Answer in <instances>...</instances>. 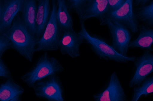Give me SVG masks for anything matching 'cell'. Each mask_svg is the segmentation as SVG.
<instances>
[{"mask_svg":"<svg viewBox=\"0 0 153 101\" xmlns=\"http://www.w3.org/2000/svg\"><path fill=\"white\" fill-rule=\"evenodd\" d=\"M4 34L11 41L12 48L29 61H32L37 41L28 32L20 12Z\"/></svg>","mask_w":153,"mask_h":101,"instance_id":"cell-1","label":"cell"},{"mask_svg":"<svg viewBox=\"0 0 153 101\" xmlns=\"http://www.w3.org/2000/svg\"><path fill=\"white\" fill-rule=\"evenodd\" d=\"M63 66L56 58L45 52L36 60L31 69L21 76V79L29 88L36 81L50 74H57L64 70Z\"/></svg>","mask_w":153,"mask_h":101,"instance_id":"cell-2","label":"cell"},{"mask_svg":"<svg viewBox=\"0 0 153 101\" xmlns=\"http://www.w3.org/2000/svg\"><path fill=\"white\" fill-rule=\"evenodd\" d=\"M80 22L81 29L79 33L84 36L85 41L100 59L106 61L113 60L121 63L134 61L136 57L124 56L120 55L102 39L95 35H91L87 30L84 22L82 21H80Z\"/></svg>","mask_w":153,"mask_h":101,"instance_id":"cell-3","label":"cell"},{"mask_svg":"<svg viewBox=\"0 0 153 101\" xmlns=\"http://www.w3.org/2000/svg\"><path fill=\"white\" fill-rule=\"evenodd\" d=\"M52 4L49 20L41 38L37 41L35 52L54 51L59 49V42L63 32L56 21V0H52Z\"/></svg>","mask_w":153,"mask_h":101,"instance_id":"cell-4","label":"cell"},{"mask_svg":"<svg viewBox=\"0 0 153 101\" xmlns=\"http://www.w3.org/2000/svg\"><path fill=\"white\" fill-rule=\"evenodd\" d=\"M36 96L48 101H64V88L57 74H50L37 80L32 88Z\"/></svg>","mask_w":153,"mask_h":101,"instance_id":"cell-5","label":"cell"},{"mask_svg":"<svg viewBox=\"0 0 153 101\" xmlns=\"http://www.w3.org/2000/svg\"><path fill=\"white\" fill-rule=\"evenodd\" d=\"M133 0H127L117 10L109 13L100 24L105 26L108 21H116L126 27L132 32H137L139 25L133 10Z\"/></svg>","mask_w":153,"mask_h":101,"instance_id":"cell-6","label":"cell"},{"mask_svg":"<svg viewBox=\"0 0 153 101\" xmlns=\"http://www.w3.org/2000/svg\"><path fill=\"white\" fill-rule=\"evenodd\" d=\"M110 30L112 38L111 46L118 53L127 56L128 45L131 35L129 30L116 21H109L106 24Z\"/></svg>","mask_w":153,"mask_h":101,"instance_id":"cell-7","label":"cell"},{"mask_svg":"<svg viewBox=\"0 0 153 101\" xmlns=\"http://www.w3.org/2000/svg\"><path fill=\"white\" fill-rule=\"evenodd\" d=\"M85 41L84 36L74 30L63 32L59 43V48L63 55L72 58L80 56V46Z\"/></svg>","mask_w":153,"mask_h":101,"instance_id":"cell-8","label":"cell"},{"mask_svg":"<svg viewBox=\"0 0 153 101\" xmlns=\"http://www.w3.org/2000/svg\"><path fill=\"white\" fill-rule=\"evenodd\" d=\"M134 62L136 70L129 83L130 88L136 85L140 86L146 77L153 71V55L148 50L141 56L136 57Z\"/></svg>","mask_w":153,"mask_h":101,"instance_id":"cell-9","label":"cell"},{"mask_svg":"<svg viewBox=\"0 0 153 101\" xmlns=\"http://www.w3.org/2000/svg\"><path fill=\"white\" fill-rule=\"evenodd\" d=\"M96 101H126L128 100L116 72L111 75L109 84L103 92L93 96Z\"/></svg>","mask_w":153,"mask_h":101,"instance_id":"cell-10","label":"cell"},{"mask_svg":"<svg viewBox=\"0 0 153 101\" xmlns=\"http://www.w3.org/2000/svg\"><path fill=\"white\" fill-rule=\"evenodd\" d=\"M24 0H4L0 26V35L4 34L11 27L17 14L22 9Z\"/></svg>","mask_w":153,"mask_h":101,"instance_id":"cell-11","label":"cell"},{"mask_svg":"<svg viewBox=\"0 0 153 101\" xmlns=\"http://www.w3.org/2000/svg\"><path fill=\"white\" fill-rule=\"evenodd\" d=\"M109 13L108 0H88L80 21L96 18L100 22Z\"/></svg>","mask_w":153,"mask_h":101,"instance_id":"cell-12","label":"cell"},{"mask_svg":"<svg viewBox=\"0 0 153 101\" xmlns=\"http://www.w3.org/2000/svg\"><path fill=\"white\" fill-rule=\"evenodd\" d=\"M36 18V33L37 41L42 37L51 14L50 0H38Z\"/></svg>","mask_w":153,"mask_h":101,"instance_id":"cell-13","label":"cell"},{"mask_svg":"<svg viewBox=\"0 0 153 101\" xmlns=\"http://www.w3.org/2000/svg\"><path fill=\"white\" fill-rule=\"evenodd\" d=\"M24 89L14 81L12 77L0 85V101H20Z\"/></svg>","mask_w":153,"mask_h":101,"instance_id":"cell-14","label":"cell"},{"mask_svg":"<svg viewBox=\"0 0 153 101\" xmlns=\"http://www.w3.org/2000/svg\"><path fill=\"white\" fill-rule=\"evenodd\" d=\"M36 1V0H24L20 12L28 32L35 38L37 5Z\"/></svg>","mask_w":153,"mask_h":101,"instance_id":"cell-15","label":"cell"},{"mask_svg":"<svg viewBox=\"0 0 153 101\" xmlns=\"http://www.w3.org/2000/svg\"><path fill=\"white\" fill-rule=\"evenodd\" d=\"M139 34L135 40L130 41L128 48L138 47L153 51L152 44L153 42V29L144 24L139 25Z\"/></svg>","mask_w":153,"mask_h":101,"instance_id":"cell-16","label":"cell"},{"mask_svg":"<svg viewBox=\"0 0 153 101\" xmlns=\"http://www.w3.org/2000/svg\"><path fill=\"white\" fill-rule=\"evenodd\" d=\"M56 21L63 32L74 30L73 18L66 7L65 0H56Z\"/></svg>","mask_w":153,"mask_h":101,"instance_id":"cell-17","label":"cell"},{"mask_svg":"<svg viewBox=\"0 0 153 101\" xmlns=\"http://www.w3.org/2000/svg\"><path fill=\"white\" fill-rule=\"evenodd\" d=\"M134 12L138 21L143 22L150 27L153 26V0L151 1L149 4L137 9Z\"/></svg>","mask_w":153,"mask_h":101,"instance_id":"cell-18","label":"cell"},{"mask_svg":"<svg viewBox=\"0 0 153 101\" xmlns=\"http://www.w3.org/2000/svg\"><path fill=\"white\" fill-rule=\"evenodd\" d=\"M141 86L134 88V93L132 101H137L140 97L144 95L145 97L153 92V76L145 78Z\"/></svg>","mask_w":153,"mask_h":101,"instance_id":"cell-19","label":"cell"},{"mask_svg":"<svg viewBox=\"0 0 153 101\" xmlns=\"http://www.w3.org/2000/svg\"><path fill=\"white\" fill-rule=\"evenodd\" d=\"M88 0H65L69 12L75 13L80 20Z\"/></svg>","mask_w":153,"mask_h":101,"instance_id":"cell-20","label":"cell"},{"mask_svg":"<svg viewBox=\"0 0 153 101\" xmlns=\"http://www.w3.org/2000/svg\"><path fill=\"white\" fill-rule=\"evenodd\" d=\"M12 45L10 41L4 34L0 35V59L5 51L12 48Z\"/></svg>","mask_w":153,"mask_h":101,"instance_id":"cell-21","label":"cell"},{"mask_svg":"<svg viewBox=\"0 0 153 101\" xmlns=\"http://www.w3.org/2000/svg\"><path fill=\"white\" fill-rule=\"evenodd\" d=\"M127 0H108L109 13L117 10Z\"/></svg>","mask_w":153,"mask_h":101,"instance_id":"cell-22","label":"cell"},{"mask_svg":"<svg viewBox=\"0 0 153 101\" xmlns=\"http://www.w3.org/2000/svg\"><path fill=\"white\" fill-rule=\"evenodd\" d=\"M0 77L7 79L12 77L9 69L1 58L0 59Z\"/></svg>","mask_w":153,"mask_h":101,"instance_id":"cell-23","label":"cell"},{"mask_svg":"<svg viewBox=\"0 0 153 101\" xmlns=\"http://www.w3.org/2000/svg\"><path fill=\"white\" fill-rule=\"evenodd\" d=\"M152 0H134V4L136 6H143L150 2Z\"/></svg>","mask_w":153,"mask_h":101,"instance_id":"cell-24","label":"cell"},{"mask_svg":"<svg viewBox=\"0 0 153 101\" xmlns=\"http://www.w3.org/2000/svg\"><path fill=\"white\" fill-rule=\"evenodd\" d=\"M3 1L0 0V26L1 24L3 11Z\"/></svg>","mask_w":153,"mask_h":101,"instance_id":"cell-25","label":"cell"},{"mask_svg":"<svg viewBox=\"0 0 153 101\" xmlns=\"http://www.w3.org/2000/svg\"><path fill=\"white\" fill-rule=\"evenodd\" d=\"M1 0L2 1H4V0Z\"/></svg>","mask_w":153,"mask_h":101,"instance_id":"cell-26","label":"cell"},{"mask_svg":"<svg viewBox=\"0 0 153 101\" xmlns=\"http://www.w3.org/2000/svg\"><path fill=\"white\" fill-rule=\"evenodd\" d=\"M37 0V1H38V0Z\"/></svg>","mask_w":153,"mask_h":101,"instance_id":"cell-27","label":"cell"}]
</instances>
